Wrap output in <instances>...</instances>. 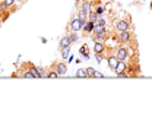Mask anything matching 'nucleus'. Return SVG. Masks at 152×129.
Returning a JSON list of instances; mask_svg holds the SVG:
<instances>
[{"instance_id": "f257e3e1", "label": "nucleus", "mask_w": 152, "mask_h": 129, "mask_svg": "<svg viewBox=\"0 0 152 129\" xmlns=\"http://www.w3.org/2000/svg\"><path fill=\"white\" fill-rule=\"evenodd\" d=\"M70 28H72V31H76V32H77L79 30H82V28H83V24H82V22H80V19L77 18V19H73V21H72Z\"/></svg>"}, {"instance_id": "f03ea898", "label": "nucleus", "mask_w": 152, "mask_h": 129, "mask_svg": "<svg viewBox=\"0 0 152 129\" xmlns=\"http://www.w3.org/2000/svg\"><path fill=\"white\" fill-rule=\"evenodd\" d=\"M56 72H57L59 75H65V74L67 72V66H66L65 63H57V65H56Z\"/></svg>"}, {"instance_id": "7ed1b4c3", "label": "nucleus", "mask_w": 152, "mask_h": 129, "mask_svg": "<svg viewBox=\"0 0 152 129\" xmlns=\"http://www.w3.org/2000/svg\"><path fill=\"white\" fill-rule=\"evenodd\" d=\"M124 69H126V65H124V62L123 60H118V63H117V66H115V74L117 75H121L123 72H124Z\"/></svg>"}, {"instance_id": "20e7f679", "label": "nucleus", "mask_w": 152, "mask_h": 129, "mask_svg": "<svg viewBox=\"0 0 152 129\" xmlns=\"http://www.w3.org/2000/svg\"><path fill=\"white\" fill-rule=\"evenodd\" d=\"M115 56H117V59H118V60H124V59H126V56H127V50L121 47V48H118V50H117V54H115Z\"/></svg>"}, {"instance_id": "39448f33", "label": "nucleus", "mask_w": 152, "mask_h": 129, "mask_svg": "<svg viewBox=\"0 0 152 129\" xmlns=\"http://www.w3.org/2000/svg\"><path fill=\"white\" fill-rule=\"evenodd\" d=\"M117 63H118V59H117V56H111V57L108 59V66H110L111 69H115Z\"/></svg>"}, {"instance_id": "423d86ee", "label": "nucleus", "mask_w": 152, "mask_h": 129, "mask_svg": "<svg viewBox=\"0 0 152 129\" xmlns=\"http://www.w3.org/2000/svg\"><path fill=\"white\" fill-rule=\"evenodd\" d=\"M127 28H129V25H127L126 21H120V22L117 24V30H118V31H127Z\"/></svg>"}, {"instance_id": "0eeeda50", "label": "nucleus", "mask_w": 152, "mask_h": 129, "mask_svg": "<svg viewBox=\"0 0 152 129\" xmlns=\"http://www.w3.org/2000/svg\"><path fill=\"white\" fill-rule=\"evenodd\" d=\"M94 27H95V24H94L92 21H89V22H86V24L83 25V30H85L86 32H91V31H94Z\"/></svg>"}, {"instance_id": "6e6552de", "label": "nucleus", "mask_w": 152, "mask_h": 129, "mask_svg": "<svg viewBox=\"0 0 152 129\" xmlns=\"http://www.w3.org/2000/svg\"><path fill=\"white\" fill-rule=\"evenodd\" d=\"M120 40H121L123 43L129 41V40H130V35H129V32H127V31H120Z\"/></svg>"}, {"instance_id": "1a4fd4ad", "label": "nucleus", "mask_w": 152, "mask_h": 129, "mask_svg": "<svg viewBox=\"0 0 152 129\" xmlns=\"http://www.w3.org/2000/svg\"><path fill=\"white\" fill-rule=\"evenodd\" d=\"M70 43H72V41H70V38H69V37H63V38L60 40V47H62V48L69 47V44Z\"/></svg>"}, {"instance_id": "9d476101", "label": "nucleus", "mask_w": 152, "mask_h": 129, "mask_svg": "<svg viewBox=\"0 0 152 129\" xmlns=\"http://www.w3.org/2000/svg\"><path fill=\"white\" fill-rule=\"evenodd\" d=\"M94 32H95V35H97V34H104L105 30H104L103 25H95V27H94Z\"/></svg>"}, {"instance_id": "9b49d317", "label": "nucleus", "mask_w": 152, "mask_h": 129, "mask_svg": "<svg viewBox=\"0 0 152 129\" xmlns=\"http://www.w3.org/2000/svg\"><path fill=\"white\" fill-rule=\"evenodd\" d=\"M94 50H95V53H101V51H104V44L97 41L95 45H94Z\"/></svg>"}, {"instance_id": "f8f14e48", "label": "nucleus", "mask_w": 152, "mask_h": 129, "mask_svg": "<svg viewBox=\"0 0 152 129\" xmlns=\"http://www.w3.org/2000/svg\"><path fill=\"white\" fill-rule=\"evenodd\" d=\"M29 72L34 75V78H39L41 75H39V71H38V68H35V66H31L29 68Z\"/></svg>"}, {"instance_id": "ddd939ff", "label": "nucleus", "mask_w": 152, "mask_h": 129, "mask_svg": "<svg viewBox=\"0 0 152 129\" xmlns=\"http://www.w3.org/2000/svg\"><path fill=\"white\" fill-rule=\"evenodd\" d=\"M76 76L85 78V76H88V75H86V71H85V69H79V71H76Z\"/></svg>"}, {"instance_id": "4468645a", "label": "nucleus", "mask_w": 152, "mask_h": 129, "mask_svg": "<svg viewBox=\"0 0 152 129\" xmlns=\"http://www.w3.org/2000/svg\"><path fill=\"white\" fill-rule=\"evenodd\" d=\"M82 12L88 15V12H89V3H88V1H85V3H83V6H82Z\"/></svg>"}, {"instance_id": "2eb2a0df", "label": "nucleus", "mask_w": 152, "mask_h": 129, "mask_svg": "<svg viewBox=\"0 0 152 129\" xmlns=\"http://www.w3.org/2000/svg\"><path fill=\"white\" fill-rule=\"evenodd\" d=\"M69 38H70V41L72 43H75V41H77V34H76V31H73L70 35H69Z\"/></svg>"}, {"instance_id": "dca6fc26", "label": "nucleus", "mask_w": 152, "mask_h": 129, "mask_svg": "<svg viewBox=\"0 0 152 129\" xmlns=\"http://www.w3.org/2000/svg\"><path fill=\"white\" fill-rule=\"evenodd\" d=\"M86 75H88V76H94V75H95V69H94V68H88V69H86Z\"/></svg>"}, {"instance_id": "f3484780", "label": "nucleus", "mask_w": 152, "mask_h": 129, "mask_svg": "<svg viewBox=\"0 0 152 129\" xmlns=\"http://www.w3.org/2000/svg\"><path fill=\"white\" fill-rule=\"evenodd\" d=\"M103 12H104V9H103L101 6H98V7H97V15H98V16H101V15H103Z\"/></svg>"}, {"instance_id": "a211bd4d", "label": "nucleus", "mask_w": 152, "mask_h": 129, "mask_svg": "<svg viewBox=\"0 0 152 129\" xmlns=\"http://www.w3.org/2000/svg\"><path fill=\"white\" fill-rule=\"evenodd\" d=\"M62 54H63V57H66V56L69 54V48H67V47H65V48H63V51H62Z\"/></svg>"}, {"instance_id": "6ab92c4d", "label": "nucleus", "mask_w": 152, "mask_h": 129, "mask_svg": "<svg viewBox=\"0 0 152 129\" xmlns=\"http://www.w3.org/2000/svg\"><path fill=\"white\" fill-rule=\"evenodd\" d=\"M59 76V74L54 71V72H51V74H48V78H57Z\"/></svg>"}, {"instance_id": "aec40b11", "label": "nucleus", "mask_w": 152, "mask_h": 129, "mask_svg": "<svg viewBox=\"0 0 152 129\" xmlns=\"http://www.w3.org/2000/svg\"><path fill=\"white\" fill-rule=\"evenodd\" d=\"M97 18H98L97 12H95V13H91V21H92V22H95V19H97Z\"/></svg>"}, {"instance_id": "412c9836", "label": "nucleus", "mask_w": 152, "mask_h": 129, "mask_svg": "<svg viewBox=\"0 0 152 129\" xmlns=\"http://www.w3.org/2000/svg\"><path fill=\"white\" fill-rule=\"evenodd\" d=\"M4 4H6V6H12V4H13V0H4Z\"/></svg>"}, {"instance_id": "4be33fe9", "label": "nucleus", "mask_w": 152, "mask_h": 129, "mask_svg": "<svg viewBox=\"0 0 152 129\" xmlns=\"http://www.w3.org/2000/svg\"><path fill=\"white\" fill-rule=\"evenodd\" d=\"M101 60H103L101 54H100V53H97V62H98V63H101Z\"/></svg>"}, {"instance_id": "5701e85b", "label": "nucleus", "mask_w": 152, "mask_h": 129, "mask_svg": "<svg viewBox=\"0 0 152 129\" xmlns=\"http://www.w3.org/2000/svg\"><path fill=\"white\" fill-rule=\"evenodd\" d=\"M94 76H95V78H103V74H100V72L95 71V75H94Z\"/></svg>"}, {"instance_id": "b1692460", "label": "nucleus", "mask_w": 152, "mask_h": 129, "mask_svg": "<svg viewBox=\"0 0 152 129\" xmlns=\"http://www.w3.org/2000/svg\"><path fill=\"white\" fill-rule=\"evenodd\" d=\"M25 78H34V75L31 72H28V74H25Z\"/></svg>"}, {"instance_id": "393cba45", "label": "nucleus", "mask_w": 152, "mask_h": 129, "mask_svg": "<svg viewBox=\"0 0 152 129\" xmlns=\"http://www.w3.org/2000/svg\"><path fill=\"white\" fill-rule=\"evenodd\" d=\"M80 53H86V45H83V47L80 48Z\"/></svg>"}, {"instance_id": "a878e982", "label": "nucleus", "mask_w": 152, "mask_h": 129, "mask_svg": "<svg viewBox=\"0 0 152 129\" xmlns=\"http://www.w3.org/2000/svg\"><path fill=\"white\" fill-rule=\"evenodd\" d=\"M151 9H152V3H151Z\"/></svg>"}]
</instances>
